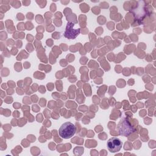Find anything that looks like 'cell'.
Wrapping results in <instances>:
<instances>
[{"label":"cell","mask_w":156,"mask_h":156,"mask_svg":"<svg viewBox=\"0 0 156 156\" xmlns=\"http://www.w3.org/2000/svg\"><path fill=\"white\" fill-rule=\"evenodd\" d=\"M76 132V128L73 123L66 122L63 123L58 129L60 136L64 139H68L73 136Z\"/></svg>","instance_id":"3"},{"label":"cell","mask_w":156,"mask_h":156,"mask_svg":"<svg viewBox=\"0 0 156 156\" xmlns=\"http://www.w3.org/2000/svg\"><path fill=\"white\" fill-rule=\"evenodd\" d=\"M74 24L71 22H68L66 29L64 33V37L68 39H75L80 32V28H74Z\"/></svg>","instance_id":"4"},{"label":"cell","mask_w":156,"mask_h":156,"mask_svg":"<svg viewBox=\"0 0 156 156\" xmlns=\"http://www.w3.org/2000/svg\"><path fill=\"white\" fill-rule=\"evenodd\" d=\"M117 130L121 136H128L135 130L134 127L126 117H122L117 125Z\"/></svg>","instance_id":"2"},{"label":"cell","mask_w":156,"mask_h":156,"mask_svg":"<svg viewBox=\"0 0 156 156\" xmlns=\"http://www.w3.org/2000/svg\"><path fill=\"white\" fill-rule=\"evenodd\" d=\"M122 143L121 140L116 137L110 138L107 143V146L110 152H118L122 148Z\"/></svg>","instance_id":"5"},{"label":"cell","mask_w":156,"mask_h":156,"mask_svg":"<svg viewBox=\"0 0 156 156\" xmlns=\"http://www.w3.org/2000/svg\"><path fill=\"white\" fill-rule=\"evenodd\" d=\"M135 20L139 24L142 23L144 18L149 15V11L144 1H138L136 6L131 10Z\"/></svg>","instance_id":"1"}]
</instances>
